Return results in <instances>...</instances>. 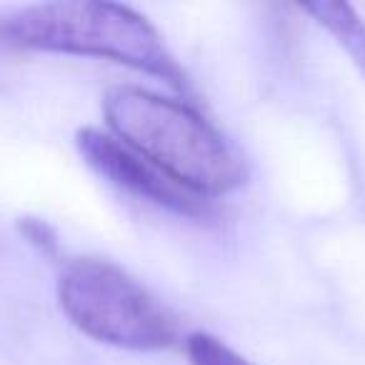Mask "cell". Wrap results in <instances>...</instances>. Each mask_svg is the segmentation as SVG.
Listing matches in <instances>:
<instances>
[{
  "instance_id": "cell-1",
  "label": "cell",
  "mask_w": 365,
  "mask_h": 365,
  "mask_svg": "<svg viewBox=\"0 0 365 365\" xmlns=\"http://www.w3.org/2000/svg\"><path fill=\"white\" fill-rule=\"evenodd\" d=\"M0 46L110 61L160 78L185 98L193 96L188 76L160 33L145 16L118 3L76 0L21 8L0 21Z\"/></svg>"
},
{
  "instance_id": "cell-2",
  "label": "cell",
  "mask_w": 365,
  "mask_h": 365,
  "mask_svg": "<svg viewBox=\"0 0 365 365\" xmlns=\"http://www.w3.org/2000/svg\"><path fill=\"white\" fill-rule=\"evenodd\" d=\"M103 113L118 140L200 198L230 193L243 182V163L188 101L120 86L108 91Z\"/></svg>"
},
{
  "instance_id": "cell-3",
  "label": "cell",
  "mask_w": 365,
  "mask_h": 365,
  "mask_svg": "<svg viewBox=\"0 0 365 365\" xmlns=\"http://www.w3.org/2000/svg\"><path fill=\"white\" fill-rule=\"evenodd\" d=\"M63 313L88 338L123 350H168L175 318L133 275L101 258H78L58 280Z\"/></svg>"
},
{
  "instance_id": "cell-4",
  "label": "cell",
  "mask_w": 365,
  "mask_h": 365,
  "mask_svg": "<svg viewBox=\"0 0 365 365\" xmlns=\"http://www.w3.org/2000/svg\"><path fill=\"white\" fill-rule=\"evenodd\" d=\"M76 143L83 160L115 188L125 190L140 200H148L163 210L182 215V218L208 220L215 215L213 200L200 198V195L190 193L188 188H182L180 182H175L168 173H163L150 160L138 155L133 148L118 140L113 133L98 130V128H83Z\"/></svg>"
},
{
  "instance_id": "cell-5",
  "label": "cell",
  "mask_w": 365,
  "mask_h": 365,
  "mask_svg": "<svg viewBox=\"0 0 365 365\" xmlns=\"http://www.w3.org/2000/svg\"><path fill=\"white\" fill-rule=\"evenodd\" d=\"M300 11L323 26L365 76V23L360 21L358 13L345 3H308L300 6Z\"/></svg>"
},
{
  "instance_id": "cell-6",
  "label": "cell",
  "mask_w": 365,
  "mask_h": 365,
  "mask_svg": "<svg viewBox=\"0 0 365 365\" xmlns=\"http://www.w3.org/2000/svg\"><path fill=\"white\" fill-rule=\"evenodd\" d=\"M185 355L190 365H253L240 353H235L223 340L208 333H193L185 338Z\"/></svg>"
},
{
  "instance_id": "cell-7",
  "label": "cell",
  "mask_w": 365,
  "mask_h": 365,
  "mask_svg": "<svg viewBox=\"0 0 365 365\" xmlns=\"http://www.w3.org/2000/svg\"><path fill=\"white\" fill-rule=\"evenodd\" d=\"M21 233L31 240L36 248H41L43 253L53 255L58 250V235L53 233V228L43 220L36 218H23L21 220Z\"/></svg>"
}]
</instances>
